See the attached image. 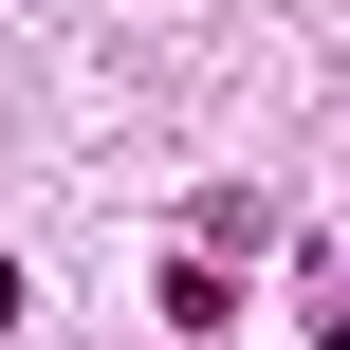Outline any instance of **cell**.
Here are the masks:
<instances>
[{
  "mask_svg": "<svg viewBox=\"0 0 350 350\" xmlns=\"http://www.w3.org/2000/svg\"><path fill=\"white\" fill-rule=\"evenodd\" d=\"M0 332H18V258H0Z\"/></svg>",
  "mask_w": 350,
  "mask_h": 350,
  "instance_id": "obj_1",
  "label": "cell"
}]
</instances>
